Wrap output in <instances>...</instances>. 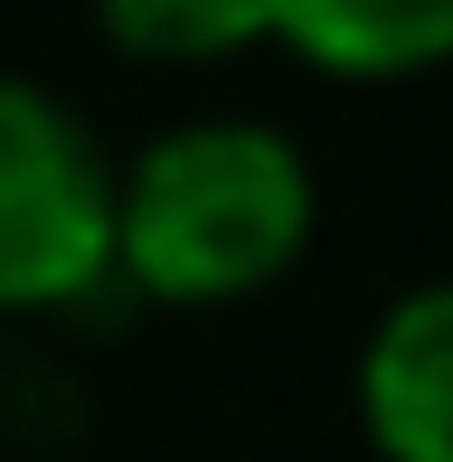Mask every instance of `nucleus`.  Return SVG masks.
<instances>
[{
  "instance_id": "nucleus-4",
  "label": "nucleus",
  "mask_w": 453,
  "mask_h": 462,
  "mask_svg": "<svg viewBox=\"0 0 453 462\" xmlns=\"http://www.w3.org/2000/svg\"><path fill=\"white\" fill-rule=\"evenodd\" d=\"M274 48L340 86H397L453 67V0H274Z\"/></svg>"
},
{
  "instance_id": "nucleus-3",
  "label": "nucleus",
  "mask_w": 453,
  "mask_h": 462,
  "mask_svg": "<svg viewBox=\"0 0 453 462\" xmlns=\"http://www.w3.org/2000/svg\"><path fill=\"white\" fill-rule=\"evenodd\" d=\"M359 434L378 462H453V274L378 311L359 349Z\"/></svg>"
},
{
  "instance_id": "nucleus-1",
  "label": "nucleus",
  "mask_w": 453,
  "mask_h": 462,
  "mask_svg": "<svg viewBox=\"0 0 453 462\" xmlns=\"http://www.w3.org/2000/svg\"><path fill=\"white\" fill-rule=\"evenodd\" d=\"M321 189L274 123H180L114 171V274L152 302H245L312 245Z\"/></svg>"
},
{
  "instance_id": "nucleus-5",
  "label": "nucleus",
  "mask_w": 453,
  "mask_h": 462,
  "mask_svg": "<svg viewBox=\"0 0 453 462\" xmlns=\"http://www.w3.org/2000/svg\"><path fill=\"white\" fill-rule=\"evenodd\" d=\"M95 29L142 67H217L274 38V0H95Z\"/></svg>"
},
{
  "instance_id": "nucleus-2",
  "label": "nucleus",
  "mask_w": 453,
  "mask_h": 462,
  "mask_svg": "<svg viewBox=\"0 0 453 462\" xmlns=\"http://www.w3.org/2000/svg\"><path fill=\"white\" fill-rule=\"evenodd\" d=\"M114 274V161L48 86L0 76V311H67Z\"/></svg>"
}]
</instances>
